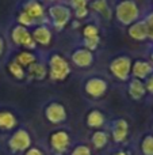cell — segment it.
<instances>
[{
	"label": "cell",
	"instance_id": "cell-19",
	"mask_svg": "<svg viewBox=\"0 0 153 155\" xmlns=\"http://www.w3.org/2000/svg\"><path fill=\"white\" fill-rule=\"evenodd\" d=\"M145 91H146V88H145V86H144V83L141 82V80L133 79L132 82H130L129 93H130V95H132L134 99L142 98L144 94H145Z\"/></svg>",
	"mask_w": 153,
	"mask_h": 155
},
{
	"label": "cell",
	"instance_id": "cell-10",
	"mask_svg": "<svg viewBox=\"0 0 153 155\" xmlns=\"http://www.w3.org/2000/svg\"><path fill=\"white\" fill-rule=\"evenodd\" d=\"M50 144L58 153H62L68 148L69 146V135L65 131H57L54 134H52L50 136Z\"/></svg>",
	"mask_w": 153,
	"mask_h": 155
},
{
	"label": "cell",
	"instance_id": "cell-35",
	"mask_svg": "<svg viewBox=\"0 0 153 155\" xmlns=\"http://www.w3.org/2000/svg\"><path fill=\"white\" fill-rule=\"evenodd\" d=\"M115 155H127L126 153H118V154H115Z\"/></svg>",
	"mask_w": 153,
	"mask_h": 155
},
{
	"label": "cell",
	"instance_id": "cell-34",
	"mask_svg": "<svg viewBox=\"0 0 153 155\" xmlns=\"http://www.w3.org/2000/svg\"><path fill=\"white\" fill-rule=\"evenodd\" d=\"M4 49H5V44H4V38L2 37V34H0V57L3 56V53H4Z\"/></svg>",
	"mask_w": 153,
	"mask_h": 155
},
{
	"label": "cell",
	"instance_id": "cell-23",
	"mask_svg": "<svg viewBox=\"0 0 153 155\" xmlns=\"http://www.w3.org/2000/svg\"><path fill=\"white\" fill-rule=\"evenodd\" d=\"M18 25H20V26H24L29 29L30 26H34L35 25V21L31 18V16H29L26 12H23V11H20L18 15Z\"/></svg>",
	"mask_w": 153,
	"mask_h": 155
},
{
	"label": "cell",
	"instance_id": "cell-27",
	"mask_svg": "<svg viewBox=\"0 0 153 155\" xmlns=\"http://www.w3.org/2000/svg\"><path fill=\"white\" fill-rule=\"evenodd\" d=\"M98 45H99V35L98 37H92V38H86V49L92 52L94 49H96Z\"/></svg>",
	"mask_w": 153,
	"mask_h": 155
},
{
	"label": "cell",
	"instance_id": "cell-2",
	"mask_svg": "<svg viewBox=\"0 0 153 155\" xmlns=\"http://www.w3.org/2000/svg\"><path fill=\"white\" fill-rule=\"evenodd\" d=\"M115 14L118 21L123 25H130L133 22H136L138 15H140L137 4L133 0H123V2H121L117 5Z\"/></svg>",
	"mask_w": 153,
	"mask_h": 155
},
{
	"label": "cell",
	"instance_id": "cell-37",
	"mask_svg": "<svg viewBox=\"0 0 153 155\" xmlns=\"http://www.w3.org/2000/svg\"><path fill=\"white\" fill-rule=\"evenodd\" d=\"M152 60H153V53H152Z\"/></svg>",
	"mask_w": 153,
	"mask_h": 155
},
{
	"label": "cell",
	"instance_id": "cell-6",
	"mask_svg": "<svg viewBox=\"0 0 153 155\" xmlns=\"http://www.w3.org/2000/svg\"><path fill=\"white\" fill-rule=\"evenodd\" d=\"M110 70L118 79L126 80L127 76H129V74H130V71H132V61H130V59L126 56L117 57V59L111 63Z\"/></svg>",
	"mask_w": 153,
	"mask_h": 155
},
{
	"label": "cell",
	"instance_id": "cell-26",
	"mask_svg": "<svg viewBox=\"0 0 153 155\" xmlns=\"http://www.w3.org/2000/svg\"><path fill=\"white\" fill-rule=\"evenodd\" d=\"M83 34H84V37H86V38L98 37V27L94 26V25H88V26L84 27Z\"/></svg>",
	"mask_w": 153,
	"mask_h": 155
},
{
	"label": "cell",
	"instance_id": "cell-18",
	"mask_svg": "<svg viewBox=\"0 0 153 155\" xmlns=\"http://www.w3.org/2000/svg\"><path fill=\"white\" fill-rule=\"evenodd\" d=\"M127 135V123L125 120H117L114 123L113 128V136L117 142H121Z\"/></svg>",
	"mask_w": 153,
	"mask_h": 155
},
{
	"label": "cell",
	"instance_id": "cell-1",
	"mask_svg": "<svg viewBox=\"0 0 153 155\" xmlns=\"http://www.w3.org/2000/svg\"><path fill=\"white\" fill-rule=\"evenodd\" d=\"M49 76L52 80H64L70 74L68 61L60 54H53L49 60Z\"/></svg>",
	"mask_w": 153,
	"mask_h": 155
},
{
	"label": "cell",
	"instance_id": "cell-13",
	"mask_svg": "<svg viewBox=\"0 0 153 155\" xmlns=\"http://www.w3.org/2000/svg\"><path fill=\"white\" fill-rule=\"evenodd\" d=\"M132 72H133V76L134 79H145L148 78L151 74L153 72V67L149 64L148 61H144V60H137L134 63V65L132 67Z\"/></svg>",
	"mask_w": 153,
	"mask_h": 155
},
{
	"label": "cell",
	"instance_id": "cell-3",
	"mask_svg": "<svg viewBox=\"0 0 153 155\" xmlns=\"http://www.w3.org/2000/svg\"><path fill=\"white\" fill-rule=\"evenodd\" d=\"M11 40H12V42L15 45L24 48V51H33L37 46V44L33 40L31 31L27 27L20 26V25H16V26L12 27V30H11Z\"/></svg>",
	"mask_w": 153,
	"mask_h": 155
},
{
	"label": "cell",
	"instance_id": "cell-8",
	"mask_svg": "<svg viewBox=\"0 0 153 155\" xmlns=\"http://www.w3.org/2000/svg\"><path fill=\"white\" fill-rule=\"evenodd\" d=\"M31 35H33L34 42L38 44V45L46 46L52 42V31L48 26H45V25H39V26H37L31 31Z\"/></svg>",
	"mask_w": 153,
	"mask_h": 155
},
{
	"label": "cell",
	"instance_id": "cell-17",
	"mask_svg": "<svg viewBox=\"0 0 153 155\" xmlns=\"http://www.w3.org/2000/svg\"><path fill=\"white\" fill-rule=\"evenodd\" d=\"M15 61L18 63V64H20L23 68H29L30 65L37 63V56H35L31 51H22L16 54Z\"/></svg>",
	"mask_w": 153,
	"mask_h": 155
},
{
	"label": "cell",
	"instance_id": "cell-9",
	"mask_svg": "<svg viewBox=\"0 0 153 155\" xmlns=\"http://www.w3.org/2000/svg\"><path fill=\"white\" fill-rule=\"evenodd\" d=\"M22 11L26 12L29 16H31L35 22H37L38 19L43 18V15H45L43 5L41 4L39 2H37V0H27L23 4V7H22Z\"/></svg>",
	"mask_w": 153,
	"mask_h": 155
},
{
	"label": "cell",
	"instance_id": "cell-22",
	"mask_svg": "<svg viewBox=\"0 0 153 155\" xmlns=\"http://www.w3.org/2000/svg\"><path fill=\"white\" fill-rule=\"evenodd\" d=\"M92 7H94L95 10L98 11V12L102 14L105 18L108 19L111 16V11H110V8H108L107 3H106V0H96V2H94Z\"/></svg>",
	"mask_w": 153,
	"mask_h": 155
},
{
	"label": "cell",
	"instance_id": "cell-24",
	"mask_svg": "<svg viewBox=\"0 0 153 155\" xmlns=\"http://www.w3.org/2000/svg\"><path fill=\"white\" fill-rule=\"evenodd\" d=\"M92 142L96 147H103V146L107 143V136L103 132H96V134L92 136Z\"/></svg>",
	"mask_w": 153,
	"mask_h": 155
},
{
	"label": "cell",
	"instance_id": "cell-20",
	"mask_svg": "<svg viewBox=\"0 0 153 155\" xmlns=\"http://www.w3.org/2000/svg\"><path fill=\"white\" fill-rule=\"evenodd\" d=\"M8 72L11 74L15 79H23L24 76H26V72H24V68L22 67L20 64H18V63L15 61V60H12V61L8 64Z\"/></svg>",
	"mask_w": 153,
	"mask_h": 155
},
{
	"label": "cell",
	"instance_id": "cell-30",
	"mask_svg": "<svg viewBox=\"0 0 153 155\" xmlns=\"http://www.w3.org/2000/svg\"><path fill=\"white\" fill-rule=\"evenodd\" d=\"M145 23H146V27H148V35L153 40V14H151L146 18Z\"/></svg>",
	"mask_w": 153,
	"mask_h": 155
},
{
	"label": "cell",
	"instance_id": "cell-25",
	"mask_svg": "<svg viewBox=\"0 0 153 155\" xmlns=\"http://www.w3.org/2000/svg\"><path fill=\"white\" fill-rule=\"evenodd\" d=\"M142 151L145 155H153V137L148 136L142 142Z\"/></svg>",
	"mask_w": 153,
	"mask_h": 155
},
{
	"label": "cell",
	"instance_id": "cell-32",
	"mask_svg": "<svg viewBox=\"0 0 153 155\" xmlns=\"http://www.w3.org/2000/svg\"><path fill=\"white\" fill-rule=\"evenodd\" d=\"M75 14H76V16H77V18L81 19V18H84V16L88 14V10H87V8H81V10L75 11Z\"/></svg>",
	"mask_w": 153,
	"mask_h": 155
},
{
	"label": "cell",
	"instance_id": "cell-7",
	"mask_svg": "<svg viewBox=\"0 0 153 155\" xmlns=\"http://www.w3.org/2000/svg\"><path fill=\"white\" fill-rule=\"evenodd\" d=\"M45 116L48 118V121H50V123L60 124L62 121H65V118H67V110L58 102H52V104H49L46 106Z\"/></svg>",
	"mask_w": 153,
	"mask_h": 155
},
{
	"label": "cell",
	"instance_id": "cell-21",
	"mask_svg": "<svg viewBox=\"0 0 153 155\" xmlns=\"http://www.w3.org/2000/svg\"><path fill=\"white\" fill-rule=\"evenodd\" d=\"M103 121H105L103 114L100 112H98V110H92L88 114V117H87V124H88L89 127H94V128L100 127L103 124Z\"/></svg>",
	"mask_w": 153,
	"mask_h": 155
},
{
	"label": "cell",
	"instance_id": "cell-28",
	"mask_svg": "<svg viewBox=\"0 0 153 155\" xmlns=\"http://www.w3.org/2000/svg\"><path fill=\"white\" fill-rule=\"evenodd\" d=\"M70 5L75 11L81 10V8H87V0H70Z\"/></svg>",
	"mask_w": 153,
	"mask_h": 155
},
{
	"label": "cell",
	"instance_id": "cell-31",
	"mask_svg": "<svg viewBox=\"0 0 153 155\" xmlns=\"http://www.w3.org/2000/svg\"><path fill=\"white\" fill-rule=\"evenodd\" d=\"M24 155H43V153L39 150V148H35V147H31L26 151Z\"/></svg>",
	"mask_w": 153,
	"mask_h": 155
},
{
	"label": "cell",
	"instance_id": "cell-33",
	"mask_svg": "<svg viewBox=\"0 0 153 155\" xmlns=\"http://www.w3.org/2000/svg\"><path fill=\"white\" fill-rule=\"evenodd\" d=\"M145 88H148L151 93H153V74L151 76H149V79H148V82H146V87Z\"/></svg>",
	"mask_w": 153,
	"mask_h": 155
},
{
	"label": "cell",
	"instance_id": "cell-5",
	"mask_svg": "<svg viewBox=\"0 0 153 155\" xmlns=\"http://www.w3.org/2000/svg\"><path fill=\"white\" fill-rule=\"evenodd\" d=\"M31 146V137L26 129H18L12 134V136L8 140V147L12 153H20V151H27Z\"/></svg>",
	"mask_w": 153,
	"mask_h": 155
},
{
	"label": "cell",
	"instance_id": "cell-11",
	"mask_svg": "<svg viewBox=\"0 0 153 155\" xmlns=\"http://www.w3.org/2000/svg\"><path fill=\"white\" fill-rule=\"evenodd\" d=\"M107 84L105 80L99 79V78H92V79L87 80L86 83V91L91 97H102L105 94Z\"/></svg>",
	"mask_w": 153,
	"mask_h": 155
},
{
	"label": "cell",
	"instance_id": "cell-29",
	"mask_svg": "<svg viewBox=\"0 0 153 155\" xmlns=\"http://www.w3.org/2000/svg\"><path fill=\"white\" fill-rule=\"evenodd\" d=\"M72 155H91V153H89L88 147H86V146H79V147H76L75 150H73Z\"/></svg>",
	"mask_w": 153,
	"mask_h": 155
},
{
	"label": "cell",
	"instance_id": "cell-12",
	"mask_svg": "<svg viewBox=\"0 0 153 155\" xmlns=\"http://www.w3.org/2000/svg\"><path fill=\"white\" fill-rule=\"evenodd\" d=\"M72 61L75 63L77 67H88V65H91L92 61H94L92 52L86 48L77 49V51H75L72 54Z\"/></svg>",
	"mask_w": 153,
	"mask_h": 155
},
{
	"label": "cell",
	"instance_id": "cell-16",
	"mask_svg": "<svg viewBox=\"0 0 153 155\" xmlns=\"http://www.w3.org/2000/svg\"><path fill=\"white\" fill-rule=\"evenodd\" d=\"M27 74L31 79H35V80H42L48 76V68L46 65H43L42 63H34L33 65H30L27 68Z\"/></svg>",
	"mask_w": 153,
	"mask_h": 155
},
{
	"label": "cell",
	"instance_id": "cell-4",
	"mask_svg": "<svg viewBox=\"0 0 153 155\" xmlns=\"http://www.w3.org/2000/svg\"><path fill=\"white\" fill-rule=\"evenodd\" d=\"M49 16L52 19V23L56 29H64L70 21L72 12L67 5L54 4L49 8Z\"/></svg>",
	"mask_w": 153,
	"mask_h": 155
},
{
	"label": "cell",
	"instance_id": "cell-14",
	"mask_svg": "<svg viewBox=\"0 0 153 155\" xmlns=\"http://www.w3.org/2000/svg\"><path fill=\"white\" fill-rule=\"evenodd\" d=\"M129 35L137 41H144L145 38H148V27H146L145 21L134 22V25H132L129 29Z\"/></svg>",
	"mask_w": 153,
	"mask_h": 155
},
{
	"label": "cell",
	"instance_id": "cell-36",
	"mask_svg": "<svg viewBox=\"0 0 153 155\" xmlns=\"http://www.w3.org/2000/svg\"><path fill=\"white\" fill-rule=\"evenodd\" d=\"M48 2H58V0H48Z\"/></svg>",
	"mask_w": 153,
	"mask_h": 155
},
{
	"label": "cell",
	"instance_id": "cell-15",
	"mask_svg": "<svg viewBox=\"0 0 153 155\" xmlns=\"http://www.w3.org/2000/svg\"><path fill=\"white\" fill-rule=\"evenodd\" d=\"M18 120L14 116V113L8 112V110H0V129L4 131H10V129L15 128Z\"/></svg>",
	"mask_w": 153,
	"mask_h": 155
}]
</instances>
